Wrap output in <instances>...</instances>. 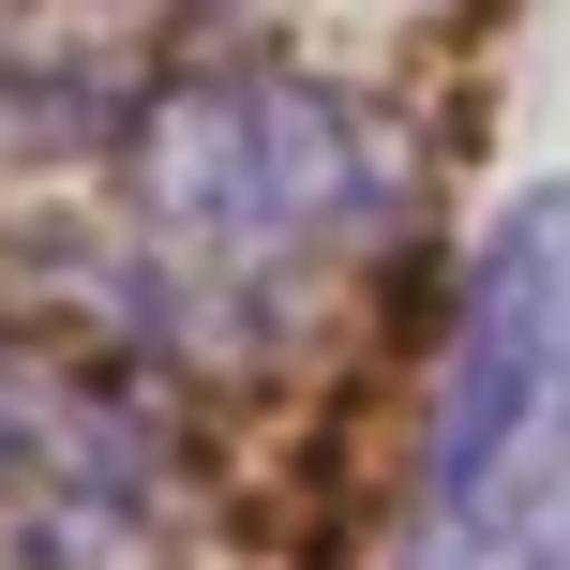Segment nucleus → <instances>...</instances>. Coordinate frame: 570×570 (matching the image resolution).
Here are the masks:
<instances>
[{
  "label": "nucleus",
  "instance_id": "4",
  "mask_svg": "<svg viewBox=\"0 0 570 570\" xmlns=\"http://www.w3.org/2000/svg\"><path fill=\"white\" fill-rule=\"evenodd\" d=\"M180 60L166 16H0V166H120Z\"/></svg>",
  "mask_w": 570,
  "mask_h": 570
},
{
  "label": "nucleus",
  "instance_id": "5",
  "mask_svg": "<svg viewBox=\"0 0 570 570\" xmlns=\"http://www.w3.org/2000/svg\"><path fill=\"white\" fill-rule=\"evenodd\" d=\"M495 570H570V511L541 525V541H511V556H495Z\"/></svg>",
  "mask_w": 570,
  "mask_h": 570
},
{
  "label": "nucleus",
  "instance_id": "1",
  "mask_svg": "<svg viewBox=\"0 0 570 570\" xmlns=\"http://www.w3.org/2000/svg\"><path fill=\"white\" fill-rule=\"evenodd\" d=\"M120 210L180 285L210 301H285L375 240L391 210V136L361 120V90L301 76V60H180L150 90L136 150H120Z\"/></svg>",
  "mask_w": 570,
  "mask_h": 570
},
{
  "label": "nucleus",
  "instance_id": "3",
  "mask_svg": "<svg viewBox=\"0 0 570 570\" xmlns=\"http://www.w3.org/2000/svg\"><path fill=\"white\" fill-rule=\"evenodd\" d=\"M166 405L136 391V361H106L60 315H0V525L30 570H136L166 541Z\"/></svg>",
  "mask_w": 570,
  "mask_h": 570
},
{
  "label": "nucleus",
  "instance_id": "2",
  "mask_svg": "<svg viewBox=\"0 0 570 570\" xmlns=\"http://www.w3.org/2000/svg\"><path fill=\"white\" fill-rule=\"evenodd\" d=\"M570 511V180L481 210L405 465V570H495Z\"/></svg>",
  "mask_w": 570,
  "mask_h": 570
}]
</instances>
